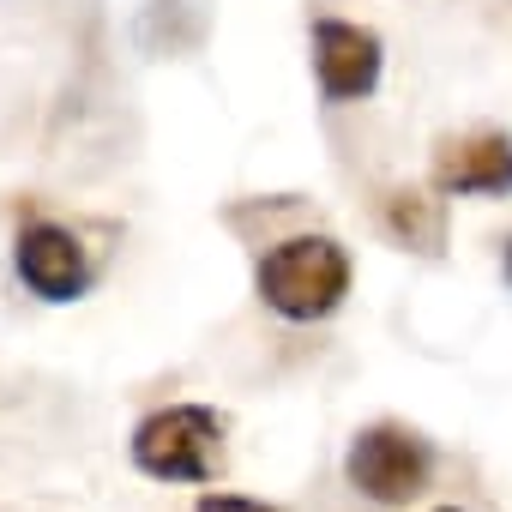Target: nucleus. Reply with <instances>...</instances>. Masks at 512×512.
<instances>
[{"mask_svg":"<svg viewBox=\"0 0 512 512\" xmlns=\"http://www.w3.org/2000/svg\"><path fill=\"white\" fill-rule=\"evenodd\" d=\"M193 512H284V506H266V500H241V494H199Z\"/></svg>","mask_w":512,"mask_h":512,"instance_id":"nucleus-8","label":"nucleus"},{"mask_svg":"<svg viewBox=\"0 0 512 512\" xmlns=\"http://www.w3.org/2000/svg\"><path fill=\"white\" fill-rule=\"evenodd\" d=\"M13 266L31 284V296H43V302H73L91 284L85 241L61 223H25L19 241H13Z\"/></svg>","mask_w":512,"mask_h":512,"instance_id":"nucleus-5","label":"nucleus"},{"mask_svg":"<svg viewBox=\"0 0 512 512\" xmlns=\"http://www.w3.org/2000/svg\"><path fill=\"white\" fill-rule=\"evenodd\" d=\"M428 470H434L428 440L410 434L404 422H374V428H362V434L350 440V452H344L350 488L368 494V500H380V506L416 500V494L428 488Z\"/></svg>","mask_w":512,"mask_h":512,"instance_id":"nucleus-3","label":"nucleus"},{"mask_svg":"<svg viewBox=\"0 0 512 512\" xmlns=\"http://www.w3.org/2000/svg\"><path fill=\"white\" fill-rule=\"evenodd\" d=\"M506 284H512V241H506Z\"/></svg>","mask_w":512,"mask_h":512,"instance_id":"nucleus-9","label":"nucleus"},{"mask_svg":"<svg viewBox=\"0 0 512 512\" xmlns=\"http://www.w3.org/2000/svg\"><path fill=\"white\" fill-rule=\"evenodd\" d=\"M386 223H392V235L410 241V247H434V241H440V211H434V199H422V193H392V199H386Z\"/></svg>","mask_w":512,"mask_h":512,"instance_id":"nucleus-7","label":"nucleus"},{"mask_svg":"<svg viewBox=\"0 0 512 512\" xmlns=\"http://www.w3.org/2000/svg\"><path fill=\"white\" fill-rule=\"evenodd\" d=\"M434 193H512V139L494 127H476L464 139H446L434 151Z\"/></svg>","mask_w":512,"mask_h":512,"instance_id":"nucleus-6","label":"nucleus"},{"mask_svg":"<svg viewBox=\"0 0 512 512\" xmlns=\"http://www.w3.org/2000/svg\"><path fill=\"white\" fill-rule=\"evenodd\" d=\"M260 302L284 320H326L350 296V253L332 235H290L260 260Z\"/></svg>","mask_w":512,"mask_h":512,"instance_id":"nucleus-1","label":"nucleus"},{"mask_svg":"<svg viewBox=\"0 0 512 512\" xmlns=\"http://www.w3.org/2000/svg\"><path fill=\"white\" fill-rule=\"evenodd\" d=\"M133 464L157 482H211L223 464V416L205 404H169L139 422Z\"/></svg>","mask_w":512,"mask_h":512,"instance_id":"nucleus-2","label":"nucleus"},{"mask_svg":"<svg viewBox=\"0 0 512 512\" xmlns=\"http://www.w3.org/2000/svg\"><path fill=\"white\" fill-rule=\"evenodd\" d=\"M434 512H458V506H434Z\"/></svg>","mask_w":512,"mask_h":512,"instance_id":"nucleus-10","label":"nucleus"},{"mask_svg":"<svg viewBox=\"0 0 512 512\" xmlns=\"http://www.w3.org/2000/svg\"><path fill=\"white\" fill-rule=\"evenodd\" d=\"M380 67H386V49H380V37L368 25L314 19V79H320L326 103H362V97H374Z\"/></svg>","mask_w":512,"mask_h":512,"instance_id":"nucleus-4","label":"nucleus"}]
</instances>
